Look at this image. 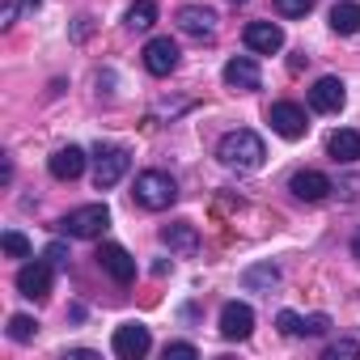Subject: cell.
I'll return each instance as SVG.
<instances>
[{
	"mask_svg": "<svg viewBox=\"0 0 360 360\" xmlns=\"http://www.w3.org/2000/svg\"><path fill=\"white\" fill-rule=\"evenodd\" d=\"M217 161H221L225 169L255 174V169H263V161H267V144H263L259 131L233 127V131H225V136L217 140Z\"/></svg>",
	"mask_w": 360,
	"mask_h": 360,
	"instance_id": "1",
	"label": "cell"
},
{
	"mask_svg": "<svg viewBox=\"0 0 360 360\" xmlns=\"http://www.w3.org/2000/svg\"><path fill=\"white\" fill-rule=\"evenodd\" d=\"M131 195H136L140 208H148V212H165V208L178 200V183H174L165 169H144V174H136Z\"/></svg>",
	"mask_w": 360,
	"mask_h": 360,
	"instance_id": "2",
	"label": "cell"
},
{
	"mask_svg": "<svg viewBox=\"0 0 360 360\" xmlns=\"http://www.w3.org/2000/svg\"><path fill=\"white\" fill-rule=\"evenodd\" d=\"M127 165H131V153H127V148H119V144H98V153H94V187H98V191H110L119 178L127 174Z\"/></svg>",
	"mask_w": 360,
	"mask_h": 360,
	"instance_id": "3",
	"label": "cell"
},
{
	"mask_svg": "<svg viewBox=\"0 0 360 360\" xmlns=\"http://www.w3.org/2000/svg\"><path fill=\"white\" fill-rule=\"evenodd\" d=\"M106 225H110V208L106 204H85V208H72L60 221V233H68V238H98Z\"/></svg>",
	"mask_w": 360,
	"mask_h": 360,
	"instance_id": "4",
	"label": "cell"
},
{
	"mask_svg": "<svg viewBox=\"0 0 360 360\" xmlns=\"http://www.w3.org/2000/svg\"><path fill=\"white\" fill-rule=\"evenodd\" d=\"M110 347H115V356H119V360H140V356H148L153 335H148V326H144V322H123V326H115Z\"/></svg>",
	"mask_w": 360,
	"mask_h": 360,
	"instance_id": "5",
	"label": "cell"
},
{
	"mask_svg": "<svg viewBox=\"0 0 360 360\" xmlns=\"http://www.w3.org/2000/svg\"><path fill=\"white\" fill-rule=\"evenodd\" d=\"M267 123H271V131L284 136V140H301V136L309 131L305 106H297V102H276V106L267 110Z\"/></svg>",
	"mask_w": 360,
	"mask_h": 360,
	"instance_id": "6",
	"label": "cell"
},
{
	"mask_svg": "<svg viewBox=\"0 0 360 360\" xmlns=\"http://www.w3.org/2000/svg\"><path fill=\"white\" fill-rule=\"evenodd\" d=\"M250 330H255V309L246 301H225L221 305V339L242 343V339H250Z\"/></svg>",
	"mask_w": 360,
	"mask_h": 360,
	"instance_id": "7",
	"label": "cell"
},
{
	"mask_svg": "<svg viewBox=\"0 0 360 360\" xmlns=\"http://www.w3.org/2000/svg\"><path fill=\"white\" fill-rule=\"evenodd\" d=\"M178 43L169 39V34H157V39H148L144 43V68L153 72V77H169L174 68H178Z\"/></svg>",
	"mask_w": 360,
	"mask_h": 360,
	"instance_id": "8",
	"label": "cell"
},
{
	"mask_svg": "<svg viewBox=\"0 0 360 360\" xmlns=\"http://www.w3.org/2000/svg\"><path fill=\"white\" fill-rule=\"evenodd\" d=\"M51 263L47 259H34V263H26L22 271H18V292L22 297H30V301H47L51 297Z\"/></svg>",
	"mask_w": 360,
	"mask_h": 360,
	"instance_id": "9",
	"label": "cell"
},
{
	"mask_svg": "<svg viewBox=\"0 0 360 360\" xmlns=\"http://www.w3.org/2000/svg\"><path fill=\"white\" fill-rule=\"evenodd\" d=\"M178 30L183 34H191V39H217V9H208V5H183L178 9Z\"/></svg>",
	"mask_w": 360,
	"mask_h": 360,
	"instance_id": "10",
	"label": "cell"
},
{
	"mask_svg": "<svg viewBox=\"0 0 360 360\" xmlns=\"http://www.w3.org/2000/svg\"><path fill=\"white\" fill-rule=\"evenodd\" d=\"M288 191L301 200V204H322L330 191H335V183L326 174H318V169H297L292 178H288Z\"/></svg>",
	"mask_w": 360,
	"mask_h": 360,
	"instance_id": "11",
	"label": "cell"
},
{
	"mask_svg": "<svg viewBox=\"0 0 360 360\" xmlns=\"http://www.w3.org/2000/svg\"><path fill=\"white\" fill-rule=\"evenodd\" d=\"M343 102H347V94H343V81H339V77H318V81H314L309 106H314L318 115H339Z\"/></svg>",
	"mask_w": 360,
	"mask_h": 360,
	"instance_id": "12",
	"label": "cell"
},
{
	"mask_svg": "<svg viewBox=\"0 0 360 360\" xmlns=\"http://www.w3.org/2000/svg\"><path fill=\"white\" fill-rule=\"evenodd\" d=\"M98 267H102L115 284H131V280H136V259H131L123 246H115V242H106V246L98 250Z\"/></svg>",
	"mask_w": 360,
	"mask_h": 360,
	"instance_id": "13",
	"label": "cell"
},
{
	"mask_svg": "<svg viewBox=\"0 0 360 360\" xmlns=\"http://www.w3.org/2000/svg\"><path fill=\"white\" fill-rule=\"evenodd\" d=\"M242 39H246V47H250L255 56H276V51L284 47V30H280L276 22H250Z\"/></svg>",
	"mask_w": 360,
	"mask_h": 360,
	"instance_id": "14",
	"label": "cell"
},
{
	"mask_svg": "<svg viewBox=\"0 0 360 360\" xmlns=\"http://www.w3.org/2000/svg\"><path fill=\"white\" fill-rule=\"evenodd\" d=\"M85 148H77V144H68V148H56L51 153V161H47V169H51V178H60V183H72V178H81L85 174Z\"/></svg>",
	"mask_w": 360,
	"mask_h": 360,
	"instance_id": "15",
	"label": "cell"
},
{
	"mask_svg": "<svg viewBox=\"0 0 360 360\" xmlns=\"http://www.w3.org/2000/svg\"><path fill=\"white\" fill-rule=\"evenodd\" d=\"M161 242H165L174 255L191 259V255L200 250V229H195L191 221H174V225H165V229H161Z\"/></svg>",
	"mask_w": 360,
	"mask_h": 360,
	"instance_id": "16",
	"label": "cell"
},
{
	"mask_svg": "<svg viewBox=\"0 0 360 360\" xmlns=\"http://www.w3.org/2000/svg\"><path fill=\"white\" fill-rule=\"evenodd\" d=\"M225 85H229V89L250 94V89H259V85H263V72H259V64H255L250 56H238V60H229V64H225Z\"/></svg>",
	"mask_w": 360,
	"mask_h": 360,
	"instance_id": "17",
	"label": "cell"
},
{
	"mask_svg": "<svg viewBox=\"0 0 360 360\" xmlns=\"http://www.w3.org/2000/svg\"><path fill=\"white\" fill-rule=\"evenodd\" d=\"M326 153H330V161H339V165H352V161H360V131H352V127H339V131H330V140H326Z\"/></svg>",
	"mask_w": 360,
	"mask_h": 360,
	"instance_id": "18",
	"label": "cell"
},
{
	"mask_svg": "<svg viewBox=\"0 0 360 360\" xmlns=\"http://www.w3.org/2000/svg\"><path fill=\"white\" fill-rule=\"evenodd\" d=\"M153 22H157V5H153V0H131V5H127V18H123V26H127L131 34H144V30H153Z\"/></svg>",
	"mask_w": 360,
	"mask_h": 360,
	"instance_id": "19",
	"label": "cell"
},
{
	"mask_svg": "<svg viewBox=\"0 0 360 360\" xmlns=\"http://www.w3.org/2000/svg\"><path fill=\"white\" fill-rule=\"evenodd\" d=\"M330 30H335V34H360V5L339 0V5L330 9Z\"/></svg>",
	"mask_w": 360,
	"mask_h": 360,
	"instance_id": "20",
	"label": "cell"
},
{
	"mask_svg": "<svg viewBox=\"0 0 360 360\" xmlns=\"http://www.w3.org/2000/svg\"><path fill=\"white\" fill-rule=\"evenodd\" d=\"M242 284L255 292V288H276L280 284V267L276 263H259V267H250L246 276H242Z\"/></svg>",
	"mask_w": 360,
	"mask_h": 360,
	"instance_id": "21",
	"label": "cell"
},
{
	"mask_svg": "<svg viewBox=\"0 0 360 360\" xmlns=\"http://www.w3.org/2000/svg\"><path fill=\"white\" fill-rule=\"evenodd\" d=\"M34 335H39V322H34L30 314H13V318H9V339H13V343H30Z\"/></svg>",
	"mask_w": 360,
	"mask_h": 360,
	"instance_id": "22",
	"label": "cell"
},
{
	"mask_svg": "<svg viewBox=\"0 0 360 360\" xmlns=\"http://www.w3.org/2000/svg\"><path fill=\"white\" fill-rule=\"evenodd\" d=\"M276 326H280V335H288V339H305V318L292 314V309H280V314H276Z\"/></svg>",
	"mask_w": 360,
	"mask_h": 360,
	"instance_id": "23",
	"label": "cell"
},
{
	"mask_svg": "<svg viewBox=\"0 0 360 360\" xmlns=\"http://www.w3.org/2000/svg\"><path fill=\"white\" fill-rule=\"evenodd\" d=\"M0 246H5L9 259H30V242H26V233H18V229H5Z\"/></svg>",
	"mask_w": 360,
	"mask_h": 360,
	"instance_id": "24",
	"label": "cell"
},
{
	"mask_svg": "<svg viewBox=\"0 0 360 360\" xmlns=\"http://www.w3.org/2000/svg\"><path fill=\"white\" fill-rule=\"evenodd\" d=\"M314 9V0H276V13L280 18H305Z\"/></svg>",
	"mask_w": 360,
	"mask_h": 360,
	"instance_id": "25",
	"label": "cell"
},
{
	"mask_svg": "<svg viewBox=\"0 0 360 360\" xmlns=\"http://www.w3.org/2000/svg\"><path fill=\"white\" fill-rule=\"evenodd\" d=\"M339 356H360V343L356 339H335L326 347V360H339Z\"/></svg>",
	"mask_w": 360,
	"mask_h": 360,
	"instance_id": "26",
	"label": "cell"
},
{
	"mask_svg": "<svg viewBox=\"0 0 360 360\" xmlns=\"http://www.w3.org/2000/svg\"><path fill=\"white\" fill-rule=\"evenodd\" d=\"M43 259H47L51 267H68V246H64V242H51V246L43 250Z\"/></svg>",
	"mask_w": 360,
	"mask_h": 360,
	"instance_id": "27",
	"label": "cell"
},
{
	"mask_svg": "<svg viewBox=\"0 0 360 360\" xmlns=\"http://www.w3.org/2000/svg\"><path fill=\"white\" fill-rule=\"evenodd\" d=\"M326 330H330V318H326V314H309V318H305V335H309V339H314V335H326Z\"/></svg>",
	"mask_w": 360,
	"mask_h": 360,
	"instance_id": "28",
	"label": "cell"
},
{
	"mask_svg": "<svg viewBox=\"0 0 360 360\" xmlns=\"http://www.w3.org/2000/svg\"><path fill=\"white\" fill-rule=\"evenodd\" d=\"M169 356H183V360H195L200 356V347L195 343H165V360Z\"/></svg>",
	"mask_w": 360,
	"mask_h": 360,
	"instance_id": "29",
	"label": "cell"
},
{
	"mask_svg": "<svg viewBox=\"0 0 360 360\" xmlns=\"http://www.w3.org/2000/svg\"><path fill=\"white\" fill-rule=\"evenodd\" d=\"M18 13H22V9H18V0H5V9H0V26L9 30V26L18 22Z\"/></svg>",
	"mask_w": 360,
	"mask_h": 360,
	"instance_id": "30",
	"label": "cell"
},
{
	"mask_svg": "<svg viewBox=\"0 0 360 360\" xmlns=\"http://www.w3.org/2000/svg\"><path fill=\"white\" fill-rule=\"evenodd\" d=\"M335 191H343V200H356V195H360V178H347V183L335 187Z\"/></svg>",
	"mask_w": 360,
	"mask_h": 360,
	"instance_id": "31",
	"label": "cell"
},
{
	"mask_svg": "<svg viewBox=\"0 0 360 360\" xmlns=\"http://www.w3.org/2000/svg\"><path fill=\"white\" fill-rule=\"evenodd\" d=\"M64 360H94V352H85V347H77V352H64Z\"/></svg>",
	"mask_w": 360,
	"mask_h": 360,
	"instance_id": "32",
	"label": "cell"
},
{
	"mask_svg": "<svg viewBox=\"0 0 360 360\" xmlns=\"http://www.w3.org/2000/svg\"><path fill=\"white\" fill-rule=\"evenodd\" d=\"M39 5H43V0H18V9H22V13H34Z\"/></svg>",
	"mask_w": 360,
	"mask_h": 360,
	"instance_id": "33",
	"label": "cell"
},
{
	"mask_svg": "<svg viewBox=\"0 0 360 360\" xmlns=\"http://www.w3.org/2000/svg\"><path fill=\"white\" fill-rule=\"evenodd\" d=\"M352 255H356V259H360V229H356V233H352Z\"/></svg>",
	"mask_w": 360,
	"mask_h": 360,
	"instance_id": "34",
	"label": "cell"
},
{
	"mask_svg": "<svg viewBox=\"0 0 360 360\" xmlns=\"http://www.w3.org/2000/svg\"><path fill=\"white\" fill-rule=\"evenodd\" d=\"M229 5H246V0H229Z\"/></svg>",
	"mask_w": 360,
	"mask_h": 360,
	"instance_id": "35",
	"label": "cell"
}]
</instances>
